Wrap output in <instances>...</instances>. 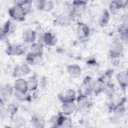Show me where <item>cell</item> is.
Here are the masks:
<instances>
[{"mask_svg": "<svg viewBox=\"0 0 128 128\" xmlns=\"http://www.w3.org/2000/svg\"><path fill=\"white\" fill-rule=\"evenodd\" d=\"M24 12V11L23 8H21L20 7H17L13 10L12 14L14 16L13 17H15L16 18L21 19L23 16Z\"/></svg>", "mask_w": 128, "mask_h": 128, "instance_id": "1", "label": "cell"}, {"mask_svg": "<svg viewBox=\"0 0 128 128\" xmlns=\"http://www.w3.org/2000/svg\"><path fill=\"white\" fill-rule=\"evenodd\" d=\"M111 49H112V50L114 52V53H119L121 51L122 47L119 44L115 43L113 44L112 47Z\"/></svg>", "mask_w": 128, "mask_h": 128, "instance_id": "2", "label": "cell"}, {"mask_svg": "<svg viewBox=\"0 0 128 128\" xmlns=\"http://www.w3.org/2000/svg\"><path fill=\"white\" fill-rule=\"evenodd\" d=\"M120 82L122 83V82H123V83L125 82H127V76L126 75L125 76V74H121L120 76Z\"/></svg>", "mask_w": 128, "mask_h": 128, "instance_id": "3", "label": "cell"}]
</instances>
